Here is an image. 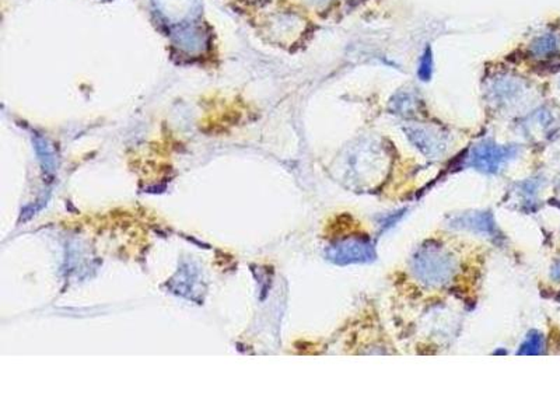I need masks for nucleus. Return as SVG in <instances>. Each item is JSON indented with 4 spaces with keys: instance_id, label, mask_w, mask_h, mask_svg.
<instances>
[{
    "instance_id": "obj_1",
    "label": "nucleus",
    "mask_w": 560,
    "mask_h": 420,
    "mask_svg": "<svg viewBox=\"0 0 560 420\" xmlns=\"http://www.w3.org/2000/svg\"><path fill=\"white\" fill-rule=\"evenodd\" d=\"M412 268L416 278L423 283L429 286H442L451 279L455 271V262L440 245L429 244L418 251Z\"/></svg>"
},
{
    "instance_id": "obj_2",
    "label": "nucleus",
    "mask_w": 560,
    "mask_h": 420,
    "mask_svg": "<svg viewBox=\"0 0 560 420\" xmlns=\"http://www.w3.org/2000/svg\"><path fill=\"white\" fill-rule=\"evenodd\" d=\"M516 154V146H500L493 142H482L472 149L469 164L482 173L496 174L500 167Z\"/></svg>"
},
{
    "instance_id": "obj_3",
    "label": "nucleus",
    "mask_w": 560,
    "mask_h": 420,
    "mask_svg": "<svg viewBox=\"0 0 560 420\" xmlns=\"http://www.w3.org/2000/svg\"><path fill=\"white\" fill-rule=\"evenodd\" d=\"M374 245L367 238L351 237L336 242L330 249V259L339 265L367 264L374 261Z\"/></svg>"
},
{
    "instance_id": "obj_4",
    "label": "nucleus",
    "mask_w": 560,
    "mask_h": 420,
    "mask_svg": "<svg viewBox=\"0 0 560 420\" xmlns=\"http://www.w3.org/2000/svg\"><path fill=\"white\" fill-rule=\"evenodd\" d=\"M405 132L426 156H439L446 149L439 133H432L425 128H408Z\"/></svg>"
},
{
    "instance_id": "obj_5",
    "label": "nucleus",
    "mask_w": 560,
    "mask_h": 420,
    "mask_svg": "<svg viewBox=\"0 0 560 420\" xmlns=\"http://www.w3.org/2000/svg\"><path fill=\"white\" fill-rule=\"evenodd\" d=\"M452 227L469 228L473 231H480L486 234H494V220L489 211L480 213H466L452 220Z\"/></svg>"
},
{
    "instance_id": "obj_6",
    "label": "nucleus",
    "mask_w": 560,
    "mask_h": 420,
    "mask_svg": "<svg viewBox=\"0 0 560 420\" xmlns=\"http://www.w3.org/2000/svg\"><path fill=\"white\" fill-rule=\"evenodd\" d=\"M542 350H544V336L537 331H531L527 339L524 340V343L521 345L520 350L517 352V354L534 356V354H541Z\"/></svg>"
},
{
    "instance_id": "obj_7",
    "label": "nucleus",
    "mask_w": 560,
    "mask_h": 420,
    "mask_svg": "<svg viewBox=\"0 0 560 420\" xmlns=\"http://www.w3.org/2000/svg\"><path fill=\"white\" fill-rule=\"evenodd\" d=\"M556 48H558V42H556L555 37H552V35L541 37L533 44V52L538 58H545V56L554 54Z\"/></svg>"
},
{
    "instance_id": "obj_8",
    "label": "nucleus",
    "mask_w": 560,
    "mask_h": 420,
    "mask_svg": "<svg viewBox=\"0 0 560 420\" xmlns=\"http://www.w3.org/2000/svg\"><path fill=\"white\" fill-rule=\"evenodd\" d=\"M432 70H433V56H432V49L426 48L422 59H421V65H419V70L418 75L421 78V80L428 82L432 78Z\"/></svg>"
},
{
    "instance_id": "obj_9",
    "label": "nucleus",
    "mask_w": 560,
    "mask_h": 420,
    "mask_svg": "<svg viewBox=\"0 0 560 420\" xmlns=\"http://www.w3.org/2000/svg\"><path fill=\"white\" fill-rule=\"evenodd\" d=\"M395 111H398V113H411L412 109L416 108V99L412 97V94H399L395 101Z\"/></svg>"
},
{
    "instance_id": "obj_10",
    "label": "nucleus",
    "mask_w": 560,
    "mask_h": 420,
    "mask_svg": "<svg viewBox=\"0 0 560 420\" xmlns=\"http://www.w3.org/2000/svg\"><path fill=\"white\" fill-rule=\"evenodd\" d=\"M551 275H552V278H554L555 280H560V261H558V262L552 266Z\"/></svg>"
},
{
    "instance_id": "obj_11",
    "label": "nucleus",
    "mask_w": 560,
    "mask_h": 420,
    "mask_svg": "<svg viewBox=\"0 0 560 420\" xmlns=\"http://www.w3.org/2000/svg\"><path fill=\"white\" fill-rule=\"evenodd\" d=\"M558 300H559V302H560V295H559V297H558Z\"/></svg>"
}]
</instances>
